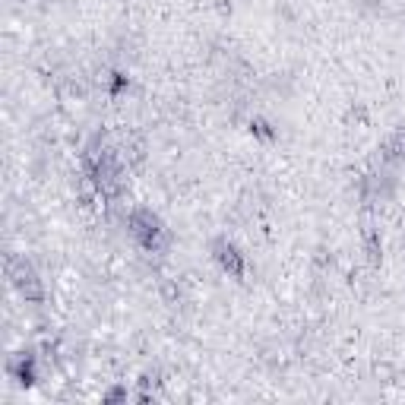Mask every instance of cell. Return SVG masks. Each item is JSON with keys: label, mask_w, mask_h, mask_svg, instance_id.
Returning <instances> with one entry per match:
<instances>
[{"label": "cell", "mask_w": 405, "mask_h": 405, "mask_svg": "<svg viewBox=\"0 0 405 405\" xmlns=\"http://www.w3.org/2000/svg\"><path fill=\"white\" fill-rule=\"evenodd\" d=\"M10 279H13V285L22 291L26 301H42V282H38V275L32 273V266H29L26 260L22 263L10 260Z\"/></svg>", "instance_id": "cell-1"}, {"label": "cell", "mask_w": 405, "mask_h": 405, "mask_svg": "<svg viewBox=\"0 0 405 405\" xmlns=\"http://www.w3.org/2000/svg\"><path fill=\"white\" fill-rule=\"evenodd\" d=\"M215 250H219V254H215V257H219V263H222V266H225V269H231L234 275H240V273H244V260H240V257H238V250H234L231 244H225V240H222V244H215Z\"/></svg>", "instance_id": "cell-2"}]
</instances>
